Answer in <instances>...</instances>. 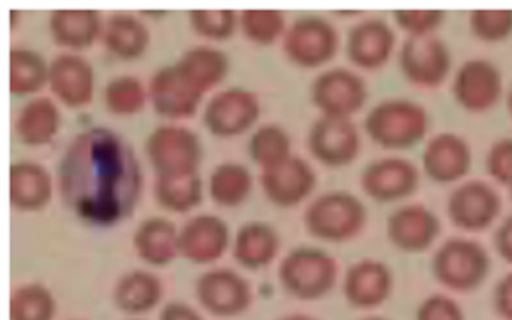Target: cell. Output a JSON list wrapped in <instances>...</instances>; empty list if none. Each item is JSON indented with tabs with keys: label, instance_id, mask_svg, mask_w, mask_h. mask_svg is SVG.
<instances>
[{
	"label": "cell",
	"instance_id": "15",
	"mask_svg": "<svg viewBox=\"0 0 512 320\" xmlns=\"http://www.w3.org/2000/svg\"><path fill=\"white\" fill-rule=\"evenodd\" d=\"M502 72L484 58H472L458 66L452 80L454 100L468 112H486L502 98Z\"/></svg>",
	"mask_w": 512,
	"mask_h": 320
},
{
	"label": "cell",
	"instance_id": "17",
	"mask_svg": "<svg viewBox=\"0 0 512 320\" xmlns=\"http://www.w3.org/2000/svg\"><path fill=\"white\" fill-rule=\"evenodd\" d=\"M418 184V168L410 160L398 156L376 158L366 164L360 174V188L376 202L404 200L416 192Z\"/></svg>",
	"mask_w": 512,
	"mask_h": 320
},
{
	"label": "cell",
	"instance_id": "32",
	"mask_svg": "<svg viewBox=\"0 0 512 320\" xmlns=\"http://www.w3.org/2000/svg\"><path fill=\"white\" fill-rule=\"evenodd\" d=\"M254 176L252 172L234 160L220 162L212 168L208 176L210 200L222 208L240 206L252 192Z\"/></svg>",
	"mask_w": 512,
	"mask_h": 320
},
{
	"label": "cell",
	"instance_id": "23",
	"mask_svg": "<svg viewBox=\"0 0 512 320\" xmlns=\"http://www.w3.org/2000/svg\"><path fill=\"white\" fill-rule=\"evenodd\" d=\"M392 282V272L384 262L362 258L348 266L342 280V292L352 308L372 310L388 300Z\"/></svg>",
	"mask_w": 512,
	"mask_h": 320
},
{
	"label": "cell",
	"instance_id": "25",
	"mask_svg": "<svg viewBox=\"0 0 512 320\" xmlns=\"http://www.w3.org/2000/svg\"><path fill=\"white\" fill-rule=\"evenodd\" d=\"M102 24L100 12L92 8H56L48 16L52 40L70 52L84 50L100 40Z\"/></svg>",
	"mask_w": 512,
	"mask_h": 320
},
{
	"label": "cell",
	"instance_id": "42",
	"mask_svg": "<svg viewBox=\"0 0 512 320\" xmlns=\"http://www.w3.org/2000/svg\"><path fill=\"white\" fill-rule=\"evenodd\" d=\"M486 172L498 184L512 186V138L496 140L486 154Z\"/></svg>",
	"mask_w": 512,
	"mask_h": 320
},
{
	"label": "cell",
	"instance_id": "22",
	"mask_svg": "<svg viewBox=\"0 0 512 320\" xmlns=\"http://www.w3.org/2000/svg\"><path fill=\"white\" fill-rule=\"evenodd\" d=\"M472 166V150L456 132L434 134L422 150V170L438 184H450L468 174Z\"/></svg>",
	"mask_w": 512,
	"mask_h": 320
},
{
	"label": "cell",
	"instance_id": "12",
	"mask_svg": "<svg viewBox=\"0 0 512 320\" xmlns=\"http://www.w3.org/2000/svg\"><path fill=\"white\" fill-rule=\"evenodd\" d=\"M502 198L484 180H466L456 186L446 202L450 222L464 232H482L500 216Z\"/></svg>",
	"mask_w": 512,
	"mask_h": 320
},
{
	"label": "cell",
	"instance_id": "21",
	"mask_svg": "<svg viewBox=\"0 0 512 320\" xmlns=\"http://www.w3.org/2000/svg\"><path fill=\"white\" fill-rule=\"evenodd\" d=\"M396 46L392 26L382 18H362L346 34V58L362 70H376L388 62Z\"/></svg>",
	"mask_w": 512,
	"mask_h": 320
},
{
	"label": "cell",
	"instance_id": "29",
	"mask_svg": "<svg viewBox=\"0 0 512 320\" xmlns=\"http://www.w3.org/2000/svg\"><path fill=\"white\" fill-rule=\"evenodd\" d=\"M164 296L162 280L148 270H130L122 274L112 290L114 306L132 316L154 310Z\"/></svg>",
	"mask_w": 512,
	"mask_h": 320
},
{
	"label": "cell",
	"instance_id": "14",
	"mask_svg": "<svg viewBox=\"0 0 512 320\" xmlns=\"http://www.w3.org/2000/svg\"><path fill=\"white\" fill-rule=\"evenodd\" d=\"M310 154L328 168L350 164L360 152V134L350 118L318 116L306 138Z\"/></svg>",
	"mask_w": 512,
	"mask_h": 320
},
{
	"label": "cell",
	"instance_id": "50",
	"mask_svg": "<svg viewBox=\"0 0 512 320\" xmlns=\"http://www.w3.org/2000/svg\"><path fill=\"white\" fill-rule=\"evenodd\" d=\"M510 196H512V186H510Z\"/></svg>",
	"mask_w": 512,
	"mask_h": 320
},
{
	"label": "cell",
	"instance_id": "24",
	"mask_svg": "<svg viewBox=\"0 0 512 320\" xmlns=\"http://www.w3.org/2000/svg\"><path fill=\"white\" fill-rule=\"evenodd\" d=\"M52 174L34 160H18L8 168V196L12 208L38 212L52 200Z\"/></svg>",
	"mask_w": 512,
	"mask_h": 320
},
{
	"label": "cell",
	"instance_id": "5",
	"mask_svg": "<svg viewBox=\"0 0 512 320\" xmlns=\"http://www.w3.org/2000/svg\"><path fill=\"white\" fill-rule=\"evenodd\" d=\"M278 280L290 296L298 300H318L334 290L338 264L322 248L298 246L280 260Z\"/></svg>",
	"mask_w": 512,
	"mask_h": 320
},
{
	"label": "cell",
	"instance_id": "20",
	"mask_svg": "<svg viewBox=\"0 0 512 320\" xmlns=\"http://www.w3.org/2000/svg\"><path fill=\"white\" fill-rule=\"evenodd\" d=\"M180 256L192 264H212L230 246V228L216 214H196L178 232Z\"/></svg>",
	"mask_w": 512,
	"mask_h": 320
},
{
	"label": "cell",
	"instance_id": "34",
	"mask_svg": "<svg viewBox=\"0 0 512 320\" xmlns=\"http://www.w3.org/2000/svg\"><path fill=\"white\" fill-rule=\"evenodd\" d=\"M48 66L36 50L14 46L8 52V88L14 96H30L48 84Z\"/></svg>",
	"mask_w": 512,
	"mask_h": 320
},
{
	"label": "cell",
	"instance_id": "1",
	"mask_svg": "<svg viewBox=\"0 0 512 320\" xmlns=\"http://www.w3.org/2000/svg\"><path fill=\"white\" fill-rule=\"evenodd\" d=\"M142 184L134 148L106 126L78 132L58 162L62 202L90 226L106 228L132 216Z\"/></svg>",
	"mask_w": 512,
	"mask_h": 320
},
{
	"label": "cell",
	"instance_id": "43",
	"mask_svg": "<svg viewBox=\"0 0 512 320\" xmlns=\"http://www.w3.org/2000/svg\"><path fill=\"white\" fill-rule=\"evenodd\" d=\"M416 320H464V312L454 298L446 294H432L420 302Z\"/></svg>",
	"mask_w": 512,
	"mask_h": 320
},
{
	"label": "cell",
	"instance_id": "40",
	"mask_svg": "<svg viewBox=\"0 0 512 320\" xmlns=\"http://www.w3.org/2000/svg\"><path fill=\"white\" fill-rule=\"evenodd\" d=\"M468 26L482 42L506 40L512 34V8H474Z\"/></svg>",
	"mask_w": 512,
	"mask_h": 320
},
{
	"label": "cell",
	"instance_id": "46",
	"mask_svg": "<svg viewBox=\"0 0 512 320\" xmlns=\"http://www.w3.org/2000/svg\"><path fill=\"white\" fill-rule=\"evenodd\" d=\"M158 320H204L198 310L186 302H168L162 306Z\"/></svg>",
	"mask_w": 512,
	"mask_h": 320
},
{
	"label": "cell",
	"instance_id": "36",
	"mask_svg": "<svg viewBox=\"0 0 512 320\" xmlns=\"http://www.w3.org/2000/svg\"><path fill=\"white\" fill-rule=\"evenodd\" d=\"M290 144V136L280 124H260L248 138V156L264 170L292 156Z\"/></svg>",
	"mask_w": 512,
	"mask_h": 320
},
{
	"label": "cell",
	"instance_id": "13",
	"mask_svg": "<svg viewBox=\"0 0 512 320\" xmlns=\"http://www.w3.org/2000/svg\"><path fill=\"white\" fill-rule=\"evenodd\" d=\"M148 102L152 110L166 120H184L196 114L202 92L174 64H164L148 80Z\"/></svg>",
	"mask_w": 512,
	"mask_h": 320
},
{
	"label": "cell",
	"instance_id": "18",
	"mask_svg": "<svg viewBox=\"0 0 512 320\" xmlns=\"http://www.w3.org/2000/svg\"><path fill=\"white\" fill-rule=\"evenodd\" d=\"M94 86V68L82 54L62 52L50 60L48 88L60 104L68 108L90 104L94 98Z\"/></svg>",
	"mask_w": 512,
	"mask_h": 320
},
{
	"label": "cell",
	"instance_id": "9",
	"mask_svg": "<svg viewBox=\"0 0 512 320\" xmlns=\"http://www.w3.org/2000/svg\"><path fill=\"white\" fill-rule=\"evenodd\" d=\"M366 98L364 78L350 68H326L310 84V100L322 116L350 118L364 106Z\"/></svg>",
	"mask_w": 512,
	"mask_h": 320
},
{
	"label": "cell",
	"instance_id": "2",
	"mask_svg": "<svg viewBox=\"0 0 512 320\" xmlns=\"http://www.w3.org/2000/svg\"><path fill=\"white\" fill-rule=\"evenodd\" d=\"M364 130L372 142L386 150H408L428 132V112L408 98H384L364 116Z\"/></svg>",
	"mask_w": 512,
	"mask_h": 320
},
{
	"label": "cell",
	"instance_id": "11",
	"mask_svg": "<svg viewBox=\"0 0 512 320\" xmlns=\"http://www.w3.org/2000/svg\"><path fill=\"white\" fill-rule=\"evenodd\" d=\"M196 300L212 316L232 318L252 304V288L244 276L232 268H212L202 272L194 284Z\"/></svg>",
	"mask_w": 512,
	"mask_h": 320
},
{
	"label": "cell",
	"instance_id": "35",
	"mask_svg": "<svg viewBox=\"0 0 512 320\" xmlns=\"http://www.w3.org/2000/svg\"><path fill=\"white\" fill-rule=\"evenodd\" d=\"M104 106L114 116H134L148 104V86L130 74L110 78L102 90Z\"/></svg>",
	"mask_w": 512,
	"mask_h": 320
},
{
	"label": "cell",
	"instance_id": "48",
	"mask_svg": "<svg viewBox=\"0 0 512 320\" xmlns=\"http://www.w3.org/2000/svg\"><path fill=\"white\" fill-rule=\"evenodd\" d=\"M506 104H508V112L512 114V90L508 92V98H506Z\"/></svg>",
	"mask_w": 512,
	"mask_h": 320
},
{
	"label": "cell",
	"instance_id": "4",
	"mask_svg": "<svg viewBox=\"0 0 512 320\" xmlns=\"http://www.w3.org/2000/svg\"><path fill=\"white\" fill-rule=\"evenodd\" d=\"M430 268L436 282L452 292L464 294L476 290L486 280L492 262L488 250L480 242L452 236L438 246Z\"/></svg>",
	"mask_w": 512,
	"mask_h": 320
},
{
	"label": "cell",
	"instance_id": "39",
	"mask_svg": "<svg viewBox=\"0 0 512 320\" xmlns=\"http://www.w3.org/2000/svg\"><path fill=\"white\" fill-rule=\"evenodd\" d=\"M194 34L206 40H228L238 26V12L232 8H194L188 12Z\"/></svg>",
	"mask_w": 512,
	"mask_h": 320
},
{
	"label": "cell",
	"instance_id": "49",
	"mask_svg": "<svg viewBox=\"0 0 512 320\" xmlns=\"http://www.w3.org/2000/svg\"><path fill=\"white\" fill-rule=\"evenodd\" d=\"M360 320H386L382 316H366V318H360Z\"/></svg>",
	"mask_w": 512,
	"mask_h": 320
},
{
	"label": "cell",
	"instance_id": "38",
	"mask_svg": "<svg viewBox=\"0 0 512 320\" xmlns=\"http://www.w3.org/2000/svg\"><path fill=\"white\" fill-rule=\"evenodd\" d=\"M238 26L246 40L268 46L282 40L286 34V16L276 8H244L238 14Z\"/></svg>",
	"mask_w": 512,
	"mask_h": 320
},
{
	"label": "cell",
	"instance_id": "8",
	"mask_svg": "<svg viewBox=\"0 0 512 320\" xmlns=\"http://www.w3.org/2000/svg\"><path fill=\"white\" fill-rule=\"evenodd\" d=\"M398 66L404 78L420 88L440 86L452 66L446 42L436 36H406L398 50Z\"/></svg>",
	"mask_w": 512,
	"mask_h": 320
},
{
	"label": "cell",
	"instance_id": "51",
	"mask_svg": "<svg viewBox=\"0 0 512 320\" xmlns=\"http://www.w3.org/2000/svg\"><path fill=\"white\" fill-rule=\"evenodd\" d=\"M132 320H140V318H132Z\"/></svg>",
	"mask_w": 512,
	"mask_h": 320
},
{
	"label": "cell",
	"instance_id": "16",
	"mask_svg": "<svg viewBox=\"0 0 512 320\" xmlns=\"http://www.w3.org/2000/svg\"><path fill=\"white\" fill-rule=\"evenodd\" d=\"M258 180L266 200L278 208L298 206L316 188L314 168L296 154L288 156L280 164L260 170Z\"/></svg>",
	"mask_w": 512,
	"mask_h": 320
},
{
	"label": "cell",
	"instance_id": "6",
	"mask_svg": "<svg viewBox=\"0 0 512 320\" xmlns=\"http://www.w3.org/2000/svg\"><path fill=\"white\" fill-rule=\"evenodd\" d=\"M144 152L156 176L192 174L202 160V142L194 130L168 122L152 128Z\"/></svg>",
	"mask_w": 512,
	"mask_h": 320
},
{
	"label": "cell",
	"instance_id": "45",
	"mask_svg": "<svg viewBox=\"0 0 512 320\" xmlns=\"http://www.w3.org/2000/svg\"><path fill=\"white\" fill-rule=\"evenodd\" d=\"M494 246L500 258L512 264V214L504 218V222L494 232Z\"/></svg>",
	"mask_w": 512,
	"mask_h": 320
},
{
	"label": "cell",
	"instance_id": "7",
	"mask_svg": "<svg viewBox=\"0 0 512 320\" xmlns=\"http://www.w3.org/2000/svg\"><path fill=\"white\" fill-rule=\"evenodd\" d=\"M338 44L336 26L326 18L308 14L288 24L282 52L298 68H318L336 56Z\"/></svg>",
	"mask_w": 512,
	"mask_h": 320
},
{
	"label": "cell",
	"instance_id": "47",
	"mask_svg": "<svg viewBox=\"0 0 512 320\" xmlns=\"http://www.w3.org/2000/svg\"><path fill=\"white\" fill-rule=\"evenodd\" d=\"M280 320H316V318L308 314H288V316H282Z\"/></svg>",
	"mask_w": 512,
	"mask_h": 320
},
{
	"label": "cell",
	"instance_id": "19",
	"mask_svg": "<svg viewBox=\"0 0 512 320\" xmlns=\"http://www.w3.org/2000/svg\"><path fill=\"white\" fill-rule=\"evenodd\" d=\"M442 232L440 218L424 204H406L390 212L386 236L402 252L418 254L428 250Z\"/></svg>",
	"mask_w": 512,
	"mask_h": 320
},
{
	"label": "cell",
	"instance_id": "10",
	"mask_svg": "<svg viewBox=\"0 0 512 320\" xmlns=\"http://www.w3.org/2000/svg\"><path fill=\"white\" fill-rule=\"evenodd\" d=\"M260 118L258 96L246 88H224L208 98L202 114L206 130L218 138L248 132Z\"/></svg>",
	"mask_w": 512,
	"mask_h": 320
},
{
	"label": "cell",
	"instance_id": "44",
	"mask_svg": "<svg viewBox=\"0 0 512 320\" xmlns=\"http://www.w3.org/2000/svg\"><path fill=\"white\" fill-rule=\"evenodd\" d=\"M492 302H494V310L498 312V316H502L504 320H512V272L504 274L496 282Z\"/></svg>",
	"mask_w": 512,
	"mask_h": 320
},
{
	"label": "cell",
	"instance_id": "33",
	"mask_svg": "<svg viewBox=\"0 0 512 320\" xmlns=\"http://www.w3.org/2000/svg\"><path fill=\"white\" fill-rule=\"evenodd\" d=\"M202 178L192 174H164L156 176L152 184L154 200L160 208L176 214H186L202 202Z\"/></svg>",
	"mask_w": 512,
	"mask_h": 320
},
{
	"label": "cell",
	"instance_id": "3",
	"mask_svg": "<svg viewBox=\"0 0 512 320\" xmlns=\"http://www.w3.org/2000/svg\"><path fill=\"white\" fill-rule=\"evenodd\" d=\"M304 226L322 242L342 244L362 232L368 220L364 202L346 190H330L316 196L304 210Z\"/></svg>",
	"mask_w": 512,
	"mask_h": 320
},
{
	"label": "cell",
	"instance_id": "26",
	"mask_svg": "<svg viewBox=\"0 0 512 320\" xmlns=\"http://www.w3.org/2000/svg\"><path fill=\"white\" fill-rule=\"evenodd\" d=\"M178 232L180 228H176L172 220L152 216L136 226L132 234V246L142 262L150 266H166L176 256H180Z\"/></svg>",
	"mask_w": 512,
	"mask_h": 320
},
{
	"label": "cell",
	"instance_id": "27",
	"mask_svg": "<svg viewBox=\"0 0 512 320\" xmlns=\"http://www.w3.org/2000/svg\"><path fill=\"white\" fill-rule=\"evenodd\" d=\"M280 250V236L268 222L252 220L238 228L232 240V258L246 270L268 266Z\"/></svg>",
	"mask_w": 512,
	"mask_h": 320
},
{
	"label": "cell",
	"instance_id": "41",
	"mask_svg": "<svg viewBox=\"0 0 512 320\" xmlns=\"http://www.w3.org/2000/svg\"><path fill=\"white\" fill-rule=\"evenodd\" d=\"M392 16L406 36H428L442 26L446 14L438 8H402L394 10Z\"/></svg>",
	"mask_w": 512,
	"mask_h": 320
},
{
	"label": "cell",
	"instance_id": "37",
	"mask_svg": "<svg viewBox=\"0 0 512 320\" xmlns=\"http://www.w3.org/2000/svg\"><path fill=\"white\" fill-rule=\"evenodd\" d=\"M54 314L56 300L44 284L28 282L10 294V320H54Z\"/></svg>",
	"mask_w": 512,
	"mask_h": 320
},
{
	"label": "cell",
	"instance_id": "30",
	"mask_svg": "<svg viewBox=\"0 0 512 320\" xmlns=\"http://www.w3.org/2000/svg\"><path fill=\"white\" fill-rule=\"evenodd\" d=\"M100 42L112 56L134 60L146 52L150 32L140 18L126 12H114L102 24Z\"/></svg>",
	"mask_w": 512,
	"mask_h": 320
},
{
	"label": "cell",
	"instance_id": "28",
	"mask_svg": "<svg viewBox=\"0 0 512 320\" xmlns=\"http://www.w3.org/2000/svg\"><path fill=\"white\" fill-rule=\"evenodd\" d=\"M60 128V108L48 96L26 100L16 114V136L24 146L40 148L54 140Z\"/></svg>",
	"mask_w": 512,
	"mask_h": 320
},
{
	"label": "cell",
	"instance_id": "31",
	"mask_svg": "<svg viewBox=\"0 0 512 320\" xmlns=\"http://www.w3.org/2000/svg\"><path fill=\"white\" fill-rule=\"evenodd\" d=\"M176 66L202 94H206L226 78L230 62L222 50L208 44H198L186 48L176 60Z\"/></svg>",
	"mask_w": 512,
	"mask_h": 320
}]
</instances>
